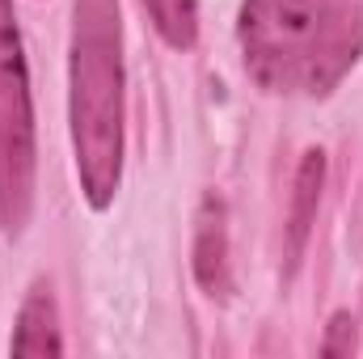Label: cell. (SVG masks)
Masks as SVG:
<instances>
[{
	"mask_svg": "<svg viewBox=\"0 0 363 359\" xmlns=\"http://www.w3.org/2000/svg\"><path fill=\"white\" fill-rule=\"evenodd\" d=\"M144 9L174 51H190L199 43V0H144Z\"/></svg>",
	"mask_w": 363,
	"mask_h": 359,
	"instance_id": "7",
	"label": "cell"
},
{
	"mask_svg": "<svg viewBox=\"0 0 363 359\" xmlns=\"http://www.w3.org/2000/svg\"><path fill=\"white\" fill-rule=\"evenodd\" d=\"M34 178H38V144H34L30 72L13 0H0V228L9 237H21L34 216Z\"/></svg>",
	"mask_w": 363,
	"mask_h": 359,
	"instance_id": "3",
	"label": "cell"
},
{
	"mask_svg": "<svg viewBox=\"0 0 363 359\" xmlns=\"http://www.w3.org/2000/svg\"><path fill=\"white\" fill-rule=\"evenodd\" d=\"M321 182H325V153L308 148L300 170H296V190H291V216H287V258L291 267L304 258L313 220H317V203H321Z\"/></svg>",
	"mask_w": 363,
	"mask_h": 359,
	"instance_id": "6",
	"label": "cell"
},
{
	"mask_svg": "<svg viewBox=\"0 0 363 359\" xmlns=\"http://www.w3.org/2000/svg\"><path fill=\"white\" fill-rule=\"evenodd\" d=\"M13 355H64V334H60V304L47 279H34L21 309H17V326L9 338Z\"/></svg>",
	"mask_w": 363,
	"mask_h": 359,
	"instance_id": "4",
	"label": "cell"
},
{
	"mask_svg": "<svg viewBox=\"0 0 363 359\" xmlns=\"http://www.w3.org/2000/svg\"><path fill=\"white\" fill-rule=\"evenodd\" d=\"M355 351V317L351 313H334L330 326H325V338H321V355L338 359Z\"/></svg>",
	"mask_w": 363,
	"mask_h": 359,
	"instance_id": "8",
	"label": "cell"
},
{
	"mask_svg": "<svg viewBox=\"0 0 363 359\" xmlns=\"http://www.w3.org/2000/svg\"><path fill=\"white\" fill-rule=\"evenodd\" d=\"M123 13L118 0H77L68 43V123L77 178L93 211H106L123 186Z\"/></svg>",
	"mask_w": 363,
	"mask_h": 359,
	"instance_id": "2",
	"label": "cell"
},
{
	"mask_svg": "<svg viewBox=\"0 0 363 359\" xmlns=\"http://www.w3.org/2000/svg\"><path fill=\"white\" fill-rule=\"evenodd\" d=\"M194 279L207 296H228V216L224 199L207 194L194 220Z\"/></svg>",
	"mask_w": 363,
	"mask_h": 359,
	"instance_id": "5",
	"label": "cell"
},
{
	"mask_svg": "<svg viewBox=\"0 0 363 359\" xmlns=\"http://www.w3.org/2000/svg\"><path fill=\"white\" fill-rule=\"evenodd\" d=\"M237 43L267 93L325 97L363 55V0H245Z\"/></svg>",
	"mask_w": 363,
	"mask_h": 359,
	"instance_id": "1",
	"label": "cell"
}]
</instances>
